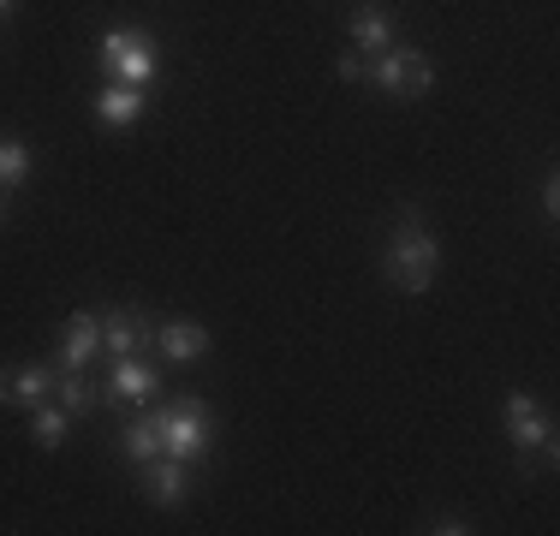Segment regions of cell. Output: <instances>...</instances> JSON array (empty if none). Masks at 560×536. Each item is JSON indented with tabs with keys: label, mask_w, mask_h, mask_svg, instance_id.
Here are the masks:
<instances>
[{
	"label": "cell",
	"mask_w": 560,
	"mask_h": 536,
	"mask_svg": "<svg viewBox=\"0 0 560 536\" xmlns=\"http://www.w3.org/2000/svg\"><path fill=\"white\" fill-rule=\"evenodd\" d=\"M382 275L388 287H399L406 299H423L442 275V245H435V226L418 203H399L394 209V233H388V250H382Z\"/></svg>",
	"instance_id": "1"
},
{
	"label": "cell",
	"mask_w": 560,
	"mask_h": 536,
	"mask_svg": "<svg viewBox=\"0 0 560 536\" xmlns=\"http://www.w3.org/2000/svg\"><path fill=\"white\" fill-rule=\"evenodd\" d=\"M155 429H162V453L173 459H185L197 471V465L209 459V447H215V411H209V399H173V406H155Z\"/></svg>",
	"instance_id": "2"
},
{
	"label": "cell",
	"mask_w": 560,
	"mask_h": 536,
	"mask_svg": "<svg viewBox=\"0 0 560 536\" xmlns=\"http://www.w3.org/2000/svg\"><path fill=\"white\" fill-rule=\"evenodd\" d=\"M501 418H506V441H513V459L530 471V459H542L555 471L560 465V447H555V418H549V406H542L537 394H525V387H513L506 394V406H501Z\"/></svg>",
	"instance_id": "3"
},
{
	"label": "cell",
	"mask_w": 560,
	"mask_h": 536,
	"mask_svg": "<svg viewBox=\"0 0 560 536\" xmlns=\"http://www.w3.org/2000/svg\"><path fill=\"white\" fill-rule=\"evenodd\" d=\"M96 60L108 66V72L119 78V84H138L150 90L155 72H162V43H155L143 24H114V31L96 36Z\"/></svg>",
	"instance_id": "4"
},
{
	"label": "cell",
	"mask_w": 560,
	"mask_h": 536,
	"mask_svg": "<svg viewBox=\"0 0 560 536\" xmlns=\"http://www.w3.org/2000/svg\"><path fill=\"white\" fill-rule=\"evenodd\" d=\"M364 84L376 90V96H394V102H418L435 90V60L418 48H382L364 60Z\"/></svg>",
	"instance_id": "5"
},
{
	"label": "cell",
	"mask_w": 560,
	"mask_h": 536,
	"mask_svg": "<svg viewBox=\"0 0 560 536\" xmlns=\"http://www.w3.org/2000/svg\"><path fill=\"white\" fill-rule=\"evenodd\" d=\"M191 465L185 459H173V453H155V459H143L138 465V494L150 506H162V513H173V506H185L191 501Z\"/></svg>",
	"instance_id": "6"
},
{
	"label": "cell",
	"mask_w": 560,
	"mask_h": 536,
	"mask_svg": "<svg viewBox=\"0 0 560 536\" xmlns=\"http://www.w3.org/2000/svg\"><path fill=\"white\" fill-rule=\"evenodd\" d=\"M162 394V370L143 352H126L108 364V387H102V406H150Z\"/></svg>",
	"instance_id": "7"
},
{
	"label": "cell",
	"mask_w": 560,
	"mask_h": 536,
	"mask_svg": "<svg viewBox=\"0 0 560 536\" xmlns=\"http://www.w3.org/2000/svg\"><path fill=\"white\" fill-rule=\"evenodd\" d=\"M155 340V316L138 311V304H114L102 311V352L108 358H126V352H143Z\"/></svg>",
	"instance_id": "8"
},
{
	"label": "cell",
	"mask_w": 560,
	"mask_h": 536,
	"mask_svg": "<svg viewBox=\"0 0 560 536\" xmlns=\"http://www.w3.org/2000/svg\"><path fill=\"white\" fill-rule=\"evenodd\" d=\"M60 364H0V406H43L55 399Z\"/></svg>",
	"instance_id": "9"
},
{
	"label": "cell",
	"mask_w": 560,
	"mask_h": 536,
	"mask_svg": "<svg viewBox=\"0 0 560 536\" xmlns=\"http://www.w3.org/2000/svg\"><path fill=\"white\" fill-rule=\"evenodd\" d=\"M150 346L167 358V364H197V358H209V328L191 322V316H167V322H155Z\"/></svg>",
	"instance_id": "10"
},
{
	"label": "cell",
	"mask_w": 560,
	"mask_h": 536,
	"mask_svg": "<svg viewBox=\"0 0 560 536\" xmlns=\"http://www.w3.org/2000/svg\"><path fill=\"white\" fill-rule=\"evenodd\" d=\"M96 352H102V316L96 311H72V316H66V328H60V358H55V364L60 370H90V364H96Z\"/></svg>",
	"instance_id": "11"
},
{
	"label": "cell",
	"mask_w": 560,
	"mask_h": 536,
	"mask_svg": "<svg viewBox=\"0 0 560 536\" xmlns=\"http://www.w3.org/2000/svg\"><path fill=\"white\" fill-rule=\"evenodd\" d=\"M150 114V90H138V84H102L96 90V119L102 126H114V131H126V126H138V119Z\"/></svg>",
	"instance_id": "12"
},
{
	"label": "cell",
	"mask_w": 560,
	"mask_h": 536,
	"mask_svg": "<svg viewBox=\"0 0 560 536\" xmlns=\"http://www.w3.org/2000/svg\"><path fill=\"white\" fill-rule=\"evenodd\" d=\"M394 43H399V31H394V19L382 7H358L352 12V48L364 54V60L382 54V48H394Z\"/></svg>",
	"instance_id": "13"
},
{
	"label": "cell",
	"mask_w": 560,
	"mask_h": 536,
	"mask_svg": "<svg viewBox=\"0 0 560 536\" xmlns=\"http://www.w3.org/2000/svg\"><path fill=\"white\" fill-rule=\"evenodd\" d=\"M55 406H60V411H72V423H78V418H90V411L102 406V394L90 387V370H60V382H55Z\"/></svg>",
	"instance_id": "14"
},
{
	"label": "cell",
	"mask_w": 560,
	"mask_h": 536,
	"mask_svg": "<svg viewBox=\"0 0 560 536\" xmlns=\"http://www.w3.org/2000/svg\"><path fill=\"white\" fill-rule=\"evenodd\" d=\"M119 453H126L131 465H143V459H155V453H162V429H155V406L143 411V418L119 423Z\"/></svg>",
	"instance_id": "15"
},
{
	"label": "cell",
	"mask_w": 560,
	"mask_h": 536,
	"mask_svg": "<svg viewBox=\"0 0 560 536\" xmlns=\"http://www.w3.org/2000/svg\"><path fill=\"white\" fill-rule=\"evenodd\" d=\"M66 435H72V411H60V406H31V441L43 453H60L66 447Z\"/></svg>",
	"instance_id": "16"
},
{
	"label": "cell",
	"mask_w": 560,
	"mask_h": 536,
	"mask_svg": "<svg viewBox=\"0 0 560 536\" xmlns=\"http://www.w3.org/2000/svg\"><path fill=\"white\" fill-rule=\"evenodd\" d=\"M31 179V150H24V138H0V185H24Z\"/></svg>",
	"instance_id": "17"
},
{
	"label": "cell",
	"mask_w": 560,
	"mask_h": 536,
	"mask_svg": "<svg viewBox=\"0 0 560 536\" xmlns=\"http://www.w3.org/2000/svg\"><path fill=\"white\" fill-rule=\"evenodd\" d=\"M418 531H435V536H465V531H471V525H465L459 513H430V518H423Z\"/></svg>",
	"instance_id": "18"
},
{
	"label": "cell",
	"mask_w": 560,
	"mask_h": 536,
	"mask_svg": "<svg viewBox=\"0 0 560 536\" xmlns=\"http://www.w3.org/2000/svg\"><path fill=\"white\" fill-rule=\"evenodd\" d=\"M335 72H340V84H364V54H340V66H335Z\"/></svg>",
	"instance_id": "19"
},
{
	"label": "cell",
	"mask_w": 560,
	"mask_h": 536,
	"mask_svg": "<svg viewBox=\"0 0 560 536\" xmlns=\"http://www.w3.org/2000/svg\"><path fill=\"white\" fill-rule=\"evenodd\" d=\"M542 214H549V221L560 214V179L555 173H542Z\"/></svg>",
	"instance_id": "20"
},
{
	"label": "cell",
	"mask_w": 560,
	"mask_h": 536,
	"mask_svg": "<svg viewBox=\"0 0 560 536\" xmlns=\"http://www.w3.org/2000/svg\"><path fill=\"white\" fill-rule=\"evenodd\" d=\"M12 12H19V0H0V19H12Z\"/></svg>",
	"instance_id": "21"
},
{
	"label": "cell",
	"mask_w": 560,
	"mask_h": 536,
	"mask_svg": "<svg viewBox=\"0 0 560 536\" xmlns=\"http://www.w3.org/2000/svg\"><path fill=\"white\" fill-rule=\"evenodd\" d=\"M0 221H7V185H0Z\"/></svg>",
	"instance_id": "22"
}]
</instances>
